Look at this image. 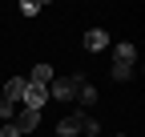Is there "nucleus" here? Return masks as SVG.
Wrapping results in <instances>:
<instances>
[{"instance_id": "nucleus-1", "label": "nucleus", "mask_w": 145, "mask_h": 137, "mask_svg": "<svg viewBox=\"0 0 145 137\" xmlns=\"http://www.w3.org/2000/svg\"><path fill=\"white\" fill-rule=\"evenodd\" d=\"M77 89H81V77H52L48 97H57V101H72V97H77Z\"/></svg>"}, {"instance_id": "nucleus-2", "label": "nucleus", "mask_w": 145, "mask_h": 137, "mask_svg": "<svg viewBox=\"0 0 145 137\" xmlns=\"http://www.w3.org/2000/svg\"><path fill=\"white\" fill-rule=\"evenodd\" d=\"M44 101H48V89H44V85H24L20 109H36V113H44Z\"/></svg>"}, {"instance_id": "nucleus-3", "label": "nucleus", "mask_w": 145, "mask_h": 137, "mask_svg": "<svg viewBox=\"0 0 145 137\" xmlns=\"http://www.w3.org/2000/svg\"><path fill=\"white\" fill-rule=\"evenodd\" d=\"M12 125L20 129V137L24 133H36V129H40V113H36V109H16L12 113Z\"/></svg>"}, {"instance_id": "nucleus-4", "label": "nucleus", "mask_w": 145, "mask_h": 137, "mask_svg": "<svg viewBox=\"0 0 145 137\" xmlns=\"http://www.w3.org/2000/svg\"><path fill=\"white\" fill-rule=\"evenodd\" d=\"M24 85H28L24 77H8V81H4V93H0V101L16 109V105H20V97H24Z\"/></svg>"}, {"instance_id": "nucleus-5", "label": "nucleus", "mask_w": 145, "mask_h": 137, "mask_svg": "<svg viewBox=\"0 0 145 137\" xmlns=\"http://www.w3.org/2000/svg\"><path fill=\"white\" fill-rule=\"evenodd\" d=\"M81 121H85V109H72L69 117L57 121V137H77L81 133Z\"/></svg>"}, {"instance_id": "nucleus-6", "label": "nucleus", "mask_w": 145, "mask_h": 137, "mask_svg": "<svg viewBox=\"0 0 145 137\" xmlns=\"http://www.w3.org/2000/svg\"><path fill=\"white\" fill-rule=\"evenodd\" d=\"M24 81H28V85H44V89H48V85H52V65H48V61H40V65H36Z\"/></svg>"}, {"instance_id": "nucleus-7", "label": "nucleus", "mask_w": 145, "mask_h": 137, "mask_svg": "<svg viewBox=\"0 0 145 137\" xmlns=\"http://www.w3.org/2000/svg\"><path fill=\"white\" fill-rule=\"evenodd\" d=\"M105 44H109V37L101 28H89L85 32V48H89V53H105Z\"/></svg>"}, {"instance_id": "nucleus-8", "label": "nucleus", "mask_w": 145, "mask_h": 137, "mask_svg": "<svg viewBox=\"0 0 145 137\" xmlns=\"http://www.w3.org/2000/svg\"><path fill=\"white\" fill-rule=\"evenodd\" d=\"M77 105H81V109H93V105H97V89H93V85L81 81V89H77Z\"/></svg>"}, {"instance_id": "nucleus-9", "label": "nucleus", "mask_w": 145, "mask_h": 137, "mask_svg": "<svg viewBox=\"0 0 145 137\" xmlns=\"http://www.w3.org/2000/svg\"><path fill=\"white\" fill-rule=\"evenodd\" d=\"M133 77V61H113V81H129Z\"/></svg>"}, {"instance_id": "nucleus-10", "label": "nucleus", "mask_w": 145, "mask_h": 137, "mask_svg": "<svg viewBox=\"0 0 145 137\" xmlns=\"http://www.w3.org/2000/svg\"><path fill=\"white\" fill-rule=\"evenodd\" d=\"M133 57H137V44L121 40V44H117V61H133Z\"/></svg>"}, {"instance_id": "nucleus-11", "label": "nucleus", "mask_w": 145, "mask_h": 137, "mask_svg": "<svg viewBox=\"0 0 145 137\" xmlns=\"http://www.w3.org/2000/svg\"><path fill=\"white\" fill-rule=\"evenodd\" d=\"M81 133H85V137H97V133H101V125L93 121V117H85V121H81Z\"/></svg>"}, {"instance_id": "nucleus-12", "label": "nucleus", "mask_w": 145, "mask_h": 137, "mask_svg": "<svg viewBox=\"0 0 145 137\" xmlns=\"http://www.w3.org/2000/svg\"><path fill=\"white\" fill-rule=\"evenodd\" d=\"M36 12H40L36 0H20V16H36Z\"/></svg>"}, {"instance_id": "nucleus-13", "label": "nucleus", "mask_w": 145, "mask_h": 137, "mask_svg": "<svg viewBox=\"0 0 145 137\" xmlns=\"http://www.w3.org/2000/svg\"><path fill=\"white\" fill-rule=\"evenodd\" d=\"M0 137H20V129H16L12 121H4V125H0Z\"/></svg>"}, {"instance_id": "nucleus-14", "label": "nucleus", "mask_w": 145, "mask_h": 137, "mask_svg": "<svg viewBox=\"0 0 145 137\" xmlns=\"http://www.w3.org/2000/svg\"><path fill=\"white\" fill-rule=\"evenodd\" d=\"M117 137H125V133H117Z\"/></svg>"}]
</instances>
